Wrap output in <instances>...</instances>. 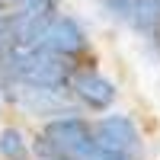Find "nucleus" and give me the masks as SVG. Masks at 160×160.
Returning a JSON list of instances; mask_svg holds the SVG:
<instances>
[{
  "label": "nucleus",
  "mask_w": 160,
  "mask_h": 160,
  "mask_svg": "<svg viewBox=\"0 0 160 160\" xmlns=\"http://www.w3.org/2000/svg\"><path fill=\"white\" fill-rule=\"evenodd\" d=\"M93 148H96L93 125L77 112L45 118L32 141V151L42 160H83Z\"/></svg>",
  "instance_id": "obj_1"
},
{
  "label": "nucleus",
  "mask_w": 160,
  "mask_h": 160,
  "mask_svg": "<svg viewBox=\"0 0 160 160\" xmlns=\"http://www.w3.org/2000/svg\"><path fill=\"white\" fill-rule=\"evenodd\" d=\"M38 48L51 51L71 64H83L90 58V35L83 29V22H77L68 13H58L55 19L45 26L42 38H38Z\"/></svg>",
  "instance_id": "obj_2"
},
{
  "label": "nucleus",
  "mask_w": 160,
  "mask_h": 160,
  "mask_svg": "<svg viewBox=\"0 0 160 160\" xmlns=\"http://www.w3.org/2000/svg\"><path fill=\"white\" fill-rule=\"evenodd\" d=\"M112 19L138 32L154 51H160V0H99Z\"/></svg>",
  "instance_id": "obj_3"
},
{
  "label": "nucleus",
  "mask_w": 160,
  "mask_h": 160,
  "mask_svg": "<svg viewBox=\"0 0 160 160\" xmlns=\"http://www.w3.org/2000/svg\"><path fill=\"white\" fill-rule=\"evenodd\" d=\"M68 90H71L74 102L83 106V109H90V112H106V109L115 102V96H118L115 83H112V80L106 77L99 68H93L90 61L74 64Z\"/></svg>",
  "instance_id": "obj_4"
},
{
  "label": "nucleus",
  "mask_w": 160,
  "mask_h": 160,
  "mask_svg": "<svg viewBox=\"0 0 160 160\" xmlns=\"http://www.w3.org/2000/svg\"><path fill=\"white\" fill-rule=\"evenodd\" d=\"M93 138H96V148H102V151L125 154L131 160L141 154V131L135 125V118L122 115V112L99 118V122L93 125Z\"/></svg>",
  "instance_id": "obj_5"
},
{
  "label": "nucleus",
  "mask_w": 160,
  "mask_h": 160,
  "mask_svg": "<svg viewBox=\"0 0 160 160\" xmlns=\"http://www.w3.org/2000/svg\"><path fill=\"white\" fill-rule=\"evenodd\" d=\"M32 151V144L26 141V131L16 125H3L0 128V157L3 160H26Z\"/></svg>",
  "instance_id": "obj_6"
},
{
  "label": "nucleus",
  "mask_w": 160,
  "mask_h": 160,
  "mask_svg": "<svg viewBox=\"0 0 160 160\" xmlns=\"http://www.w3.org/2000/svg\"><path fill=\"white\" fill-rule=\"evenodd\" d=\"M83 160H131V157H125V154H112V151H102V148H93Z\"/></svg>",
  "instance_id": "obj_7"
},
{
  "label": "nucleus",
  "mask_w": 160,
  "mask_h": 160,
  "mask_svg": "<svg viewBox=\"0 0 160 160\" xmlns=\"http://www.w3.org/2000/svg\"><path fill=\"white\" fill-rule=\"evenodd\" d=\"M3 16H7V10H3V3H0V29H3Z\"/></svg>",
  "instance_id": "obj_8"
},
{
  "label": "nucleus",
  "mask_w": 160,
  "mask_h": 160,
  "mask_svg": "<svg viewBox=\"0 0 160 160\" xmlns=\"http://www.w3.org/2000/svg\"><path fill=\"white\" fill-rule=\"evenodd\" d=\"M0 3H3V10H10L13 3H16V0H0Z\"/></svg>",
  "instance_id": "obj_9"
},
{
  "label": "nucleus",
  "mask_w": 160,
  "mask_h": 160,
  "mask_svg": "<svg viewBox=\"0 0 160 160\" xmlns=\"http://www.w3.org/2000/svg\"><path fill=\"white\" fill-rule=\"evenodd\" d=\"M0 115H3V99H0Z\"/></svg>",
  "instance_id": "obj_10"
}]
</instances>
